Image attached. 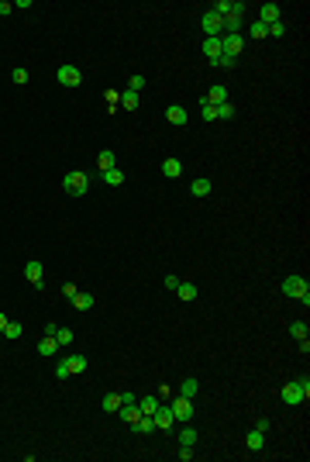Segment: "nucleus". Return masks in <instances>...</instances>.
Here are the masks:
<instances>
[{
  "label": "nucleus",
  "instance_id": "obj_1",
  "mask_svg": "<svg viewBox=\"0 0 310 462\" xmlns=\"http://www.w3.org/2000/svg\"><path fill=\"white\" fill-rule=\"evenodd\" d=\"M62 186H66V193H72V197H83L86 190H90V176L83 173V169H72V173H66Z\"/></svg>",
  "mask_w": 310,
  "mask_h": 462
},
{
  "label": "nucleus",
  "instance_id": "obj_2",
  "mask_svg": "<svg viewBox=\"0 0 310 462\" xmlns=\"http://www.w3.org/2000/svg\"><path fill=\"white\" fill-rule=\"evenodd\" d=\"M283 293L286 297H297V300L310 304V290H307V279L303 276H286L283 279Z\"/></svg>",
  "mask_w": 310,
  "mask_h": 462
},
{
  "label": "nucleus",
  "instance_id": "obj_3",
  "mask_svg": "<svg viewBox=\"0 0 310 462\" xmlns=\"http://www.w3.org/2000/svg\"><path fill=\"white\" fill-rule=\"evenodd\" d=\"M200 28L207 31V38H221V31H224V17L214 11H207L204 17H200Z\"/></svg>",
  "mask_w": 310,
  "mask_h": 462
},
{
  "label": "nucleus",
  "instance_id": "obj_4",
  "mask_svg": "<svg viewBox=\"0 0 310 462\" xmlns=\"http://www.w3.org/2000/svg\"><path fill=\"white\" fill-rule=\"evenodd\" d=\"M152 421H155V428H159V431H172V428H176V414H172V407H166V404L155 407Z\"/></svg>",
  "mask_w": 310,
  "mask_h": 462
},
{
  "label": "nucleus",
  "instance_id": "obj_5",
  "mask_svg": "<svg viewBox=\"0 0 310 462\" xmlns=\"http://www.w3.org/2000/svg\"><path fill=\"white\" fill-rule=\"evenodd\" d=\"M279 397H283V404H289V407H297V404H303V400H307V393H303V386H300L297 380H293V383H286Z\"/></svg>",
  "mask_w": 310,
  "mask_h": 462
},
{
  "label": "nucleus",
  "instance_id": "obj_6",
  "mask_svg": "<svg viewBox=\"0 0 310 462\" xmlns=\"http://www.w3.org/2000/svg\"><path fill=\"white\" fill-rule=\"evenodd\" d=\"M241 48H245V35H228V38H221V56L238 59Z\"/></svg>",
  "mask_w": 310,
  "mask_h": 462
},
{
  "label": "nucleus",
  "instance_id": "obj_7",
  "mask_svg": "<svg viewBox=\"0 0 310 462\" xmlns=\"http://www.w3.org/2000/svg\"><path fill=\"white\" fill-rule=\"evenodd\" d=\"M172 414H176V421H190L193 417V400L190 397H172Z\"/></svg>",
  "mask_w": 310,
  "mask_h": 462
},
{
  "label": "nucleus",
  "instance_id": "obj_8",
  "mask_svg": "<svg viewBox=\"0 0 310 462\" xmlns=\"http://www.w3.org/2000/svg\"><path fill=\"white\" fill-rule=\"evenodd\" d=\"M59 83H62V86H80L83 83L80 66H59Z\"/></svg>",
  "mask_w": 310,
  "mask_h": 462
},
{
  "label": "nucleus",
  "instance_id": "obj_9",
  "mask_svg": "<svg viewBox=\"0 0 310 462\" xmlns=\"http://www.w3.org/2000/svg\"><path fill=\"white\" fill-rule=\"evenodd\" d=\"M200 100H204V104H214V107L228 104V86H221V83H217V86H210V90H207Z\"/></svg>",
  "mask_w": 310,
  "mask_h": 462
},
{
  "label": "nucleus",
  "instance_id": "obj_10",
  "mask_svg": "<svg viewBox=\"0 0 310 462\" xmlns=\"http://www.w3.org/2000/svg\"><path fill=\"white\" fill-rule=\"evenodd\" d=\"M42 273H45V269H42V262H38V259H31V262L24 266V276H28V283H31V287H45V283H42Z\"/></svg>",
  "mask_w": 310,
  "mask_h": 462
},
{
  "label": "nucleus",
  "instance_id": "obj_11",
  "mask_svg": "<svg viewBox=\"0 0 310 462\" xmlns=\"http://www.w3.org/2000/svg\"><path fill=\"white\" fill-rule=\"evenodd\" d=\"M131 431H135V435H149V431H155V421H152V414H138L135 421H131Z\"/></svg>",
  "mask_w": 310,
  "mask_h": 462
},
{
  "label": "nucleus",
  "instance_id": "obj_12",
  "mask_svg": "<svg viewBox=\"0 0 310 462\" xmlns=\"http://www.w3.org/2000/svg\"><path fill=\"white\" fill-rule=\"evenodd\" d=\"M259 21H262V24H276V21H279V4H272V0L262 4V7H259Z\"/></svg>",
  "mask_w": 310,
  "mask_h": 462
},
{
  "label": "nucleus",
  "instance_id": "obj_13",
  "mask_svg": "<svg viewBox=\"0 0 310 462\" xmlns=\"http://www.w3.org/2000/svg\"><path fill=\"white\" fill-rule=\"evenodd\" d=\"M166 121H169V125H186V107H179V104H172L169 111H166Z\"/></svg>",
  "mask_w": 310,
  "mask_h": 462
},
{
  "label": "nucleus",
  "instance_id": "obj_14",
  "mask_svg": "<svg viewBox=\"0 0 310 462\" xmlns=\"http://www.w3.org/2000/svg\"><path fill=\"white\" fill-rule=\"evenodd\" d=\"M162 173L169 176V180L183 176V162H179V159H166V162H162Z\"/></svg>",
  "mask_w": 310,
  "mask_h": 462
},
{
  "label": "nucleus",
  "instance_id": "obj_15",
  "mask_svg": "<svg viewBox=\"0 0 310 462\" xmlns=\"http://www.w3.org/2000/svg\"><path fill=\"white\" fill-rule=\"evenodd\" d=\"M56 348H59V342H56V338H52V335H45V338H42V342H38V356H56Z\"/></svg>",
  "mask_w": 310,
  "mask_h": 462
},
{
  "label": "nucleus",
  "instance_id": "obj_16",
  "mask_svg": "<svg viewBox=\"0 0 310 462\" xmlns=\"http://www.w3.org/2000/svg\"><path fill=\"white\" fill-rule=\"evenodd\" d=\"M245 445H248V449H252V452H259V449H262V445H265V435H262V431H255V428H252V431L245 435Z\"/></svg>",
  "mask_w": 310,
  "mask_h": 462
},
{
  "label": "nucleus",
  "instance_id": "obj_17",
  "mask_svg": "<svg viewBox=\"0 0 310 462\" xmlns=\"http://www.w3.org/2000/svg\"><path fill=\"white\" fill-rule=\"evenodd\" d=\"M204 56L210 59V62L221 56V38H204Z\"/></svg>",
  "mask_w": 310,
  "mask_h": 462
},
{
  "label": "nucleus",
  "instance_id": "obj_18",
  "mask_svg": "<svg viewBox=\"0 0 310 462\" xmlns=\"http://www.w3.org/2000/svg\"><path fill=\"white\" fill-rule=\"evenodd\" d=\"M196 390H200V383H196L193 376H186V380L179 383V397H190V400H193V397H196Z\"/></svg>",
  "mask_w": 310,
  "mask_h": 462
},
{
  "label": "nucleus",
  "instance_id": "obj_19",
  "mask_svg": "<svg viewBox=\"0 0 310 462\" xmlns=\"http://www.w3.org/2000/svg\"><path fill=\"white\" fill-rule=\"evenodd\" d=\"M72 307H76V311H90L93 307V293H76V297H72Z\"/></svg>",
  "mask_w": 310,
  "mask_h": 462
},
{
  "label": "nucleus",
  "instance_id": "obj_20",
  "mask_svg": "<svg viewBox=\"0 0 310 462\" xmlns=\"http://www.w3.org/2000/svg\"><path fill=\"white\" fill-rule=\"evenodd\" d=\"M100 176H103V183H107V186H121V183H124V173H121L117 166H114V169H107V173H100Z\"/></svg>",
  "mask_w": 310,
  "mask_h": 462
},
{
  "label": "nucleus",
  "instance_id": "obj_21",
  "mask_svg": "<svg viewBox=\"0 0 310 462\" xmlns=\"http://www.w3.org/2000/svg\"><path fill=\"white\" fill-rule=\"evenodd\" d=\"M103 411H107V414H117V411H121V393H107V397H103Z\"/></svg>",
  "mask_w": 310,
  "mask_h": 462
},
{
  "label": "nucleus",
  "instance_id": "obj_22",
  "mask_svg": "<svg viewBox=\"0 0 310 462\" xmlns=\"http://www.w3.org/2000/svg\"><path fill=\"white\" fill-rule=\"evenodd\" d=\"M121 107H124V111H138V93L135 90H121Z\"/></svg>",
  "mask_w": 310,
  "mask_h": 462
},
{
  "label": "nucleus",
  "instance_id": "obj_23",
  "mask_svg": "<svg viewBox=\"0 0 310 462\" xmlns=\"http://www.w3.org/2000/svg\"><path fill=\"white\" fill-rule=\"evenodd\" d=\"M97 166H100V173H107V169H114V152L103 149L100 155H97Z\"/></svg>",
  "mask_w": 310,
  "mask_h": 462
},
{
  "label": "nucleus",
  "instance_id": "obj_24",
  "mask_svg": "<svg viewBox=\"0 0 310 462\" xmlns=\"http://www.w3.org/2000/svg\"><path fill=\"white\" fill-rule=\"evenodd\" d=\"M176 293H179V300H196V287H193V283H183V279H179Z\"/></svg>",
  "mask_w": 310,
  "mask_h": 462
},
{
  "label": "nucleus",
  "instance_id": "obj_25",
  "mask_svg": "<svg viewBox=\"0 0 310 462\" xmlns=\"http://www.w3.org/2000/svg\"><path fill=\"white\" fill-rule=\"evenodd\" d=\"M289 335L297 338V342H303V338H307V335H310V328H307V321H293V324H289Z\"/></svg>",
  "mask_w": 310,
  "mask_h": 462
},
{
  "label": "nucleus",
  "instance_id": "obj_26",
  "mask_svg": "<svg viewBox=\"0 0 310 462\" xmlns=\"http://www.w3.org/2000/svg\"><path fill=\"white\" fill-rule=\"evenodd\" d=\"M210 193V180H207V176H196L193 180V197H207Z\"/></svg>",
  "mask_w": 310,
  "mask_h": 462
},
{
  "label": "nucleus",
  "instance_id": "obj_27",
  "mask_svg": "<svg viewBox=\"0 0 310 462\" xmlns=\"http://www.w3.org/2000/svg\"><path fill=\"white\" fill-rule=\"evenodd\" d=\"M117 414H121V417L127 421V424H131V421H135V417L141 414V411H138V400H135V404H121V411H117Z\"/></svg>",
  "mask_w": 310,
  "mask_h": 462
},
{
  "label": "nucleus",
  "instance_id": "obj_28",
  "mask_svg": "<svg viewBox=\"0 0 310 462\" xmlns=\"http://www.w3.org/2000/svg\"><path fill=\"white\" fill-rule=\"evenodd\" d=\"M66 362H69V372H83L86 369V356H66Z\"/></svg>",
  "mask_w": 310,
  "mask_h": 462
},
{
  "label": "nucleus",
  "instance_id": "obj_29",
  "mask_svg": "<svg viewBox=\"0 0 310 462\" xmlns=\"http://www.w3.org/2000/svg\"><path fill=\"white\" fill-rule=\"evenodd\" d=\"M155 407H159V400H155V397H141L138 411H141V414H155Z\"/></svg>",
  "mask_w": 310,
  "mask_h": 462
},
{
  "label": "nucleus",
  "instance_id": "obj_30",
  "mask_svg": "<svg viewBox=\"0 0 310 462\" xmlns=\"http://www.w3.org/2000/svg\"><path fill=\"white\" fill-rule=\"evenodd\" d=\"M56 342H59V348L72 345V331H69V328H59V331H56Z\"/></svg>",
  "mask_w": 310,
  "mask_h": 462
},
{
  "label": "nucleus",
  "instance_id": "obj_31",
  "mask_svg": "<svg viewBox=\"0 0 310 462\" xmlns=\"http://www.w3.org/2000/svg\"><path fill=\"white\" fill-rule=\"evenodd\" d=\"M179 445H196V428H183L179 431Z\"/></svg>",
  "mask_w": 310,
  "mask_h": 462
},
{
  "label": "nucleus",
  "instance_id": "obj_32",
  "mask_svg": "<svg viewBox=\"0 0 310 462\" xmlns=\"http://www.w3.org/2000/svg\"><path fill=\"white\" fill-rule=\"evenodd\" d=\"M252 38H269V24H262V21H252Z\"/></svg>",
  "mask_w": 310,
  "mask_h": 462
},
{
  "label": "nucleus",
  "instance_id": "obj_33",
  "mask_svg": "<svg viewBox=\"0 0 310 462\" xmlns=\"http://www.w3.org/2000/svg\"><path fill=\"white\" fill-rule=\"evenodd\" d=\"M231 117H234V104L228 100V104H221V107H217V121H231Z\"/></svg>",
  "mask_w": 310,
  "mask_h": 462
},
{
  "label": "nucleus",
  "instance_id": "obj_34",
  "mask_svg": "<svg viewBox=\"0 0 310 462\" xmlns=\"http://www.w3.org/2000/svg\"><path fill=\"white\" fill-rule=\"evenodd\" d=\"M103 100H107V107L114 111V107H121V90H107L103 93Z\"/></svg>",
  "mask_w": 310,
  "mask_h": 462
},
{
  "label": "nucleus",
  "instance_id": "obj_35",
  "mask_svg": "<svg viewBox=\"0 0 310 462\" xmlns=\"http://www.w3.org/2000/svg\"><path fill=\"white\" fill-rule=\"evenodd\" d=\"M200 114H204V121H217V107H214V104H204V100H200Z\"/></svg>",
  "mask_w": 310,
  "mask_h": 462
},
{
  "label": "nucleus",
  "instance_id": "obj_36",
  "mask_svg": "<svg viewBox=\"0 0 310 462\" xmlns=\"http://www.w3.org/2000/svg\"><path fill=\"white\" fill-rule=\"evenodd\" d=\"M21 331H24V328H21L17 321H7V328H4V338H21Z\"/></svg>",
  "mask_w": 310,
  "mask_h": 462
},
{
  "label": "nucleus",
  "instance_id": "obj_37",
  "mask_svg": "<svg viewBox=\"0 0 310 462\" xmlns=\"http://www.w3.org/2000/svg\"><path fill=\"white\" fill-rule=\"evenodd\" d=\"M69 376H72V372H69V362L66 359H59L56 362V380H69Z\"/></svg>",
  "mask_w": 310,
  "mask_h": 462
},
{
  "label": "nucleus",
  "instance_id": "obj_38",
  "mask_svg": "<svg viewBox=\"0 0 310 462\" xmlns=\"http://www.w3.org/2000/svg\"><path fill=\"white\" fill-rule=\"evenodd\" d=\"M210 66H217V69H234V59H231V56H217Z\"/></svg>",
  "mask_w": 310,
  "mask_h": 462
},
{
  "label": "nucleus",
  "instance_id": "obj_39",
  "mask_svg": "<svg viewBox=\"0 0 310 462\" xmlns=\"http://www.w3.org/2000/svg\"><path fill=\"white\" fill-rule=\"evenodd\" d=\"M283 35H286V24H283V21L269 24V38H283Z\"/></svg>",
  "mask_w": 310,
  "mask_h": 462
},
{
  "label": "nucleus",
  "instance_id": "obj_40",
  "mask_svg": "<svg viewBox=\"0 0 310 462\" xmlns=\"http://www.w3.org/2000/svg\"><path fill=\"white\" fill-rule=\"evenodd\" d=\"M127 90H145V76H131V80H127Z\"/></svg>",
  "mask_w": 310,
  "mask_h": 462
},
{
  "label": "nucleus",
  "instance_id": "obj_41",
  "mask_svg": "<svg viewBox=\"0 0 310 462\" xmlns=\"http://www.w3.org/2000/svg\"><path fill=\"white\" fill-rule=\"evenodd\" d=\"M176 455H179L183 462H190V459H193V445H179V452H176Z\"/></svg>",
  "mask_w": 310,
  "mask_h": 462
},
{
  "label": "nucleus",
  "instance_id": "obj_42",
  "mask_svg": "<svg viewBox=\"0 0 310 462\" xmlns=\"http://www.w3.org/2000/svg\"><path fill=\"white\" fill-rule=\"evenodd\" d=\"M11 80H14V83H28V69H21V66H17V69L11 73Z\"/></svg>",
  "mask_w": 310,
  "mask_h": 462
},
{
  "label": "nucleus",
  "instance_id": "obj_43",
  "mask_svg": "<svg viewBox=\"0 0 310 462\" xmlns=\"http://www.w3.org/2000/svg\"><path fill=\"white\" fill-rule=\"evenodd\" d=\"M269 428H272V421H269V417H259V421H255V431H262V435L269 431Z\"/></svg>",
  "mask_w": 310,
  "mask_h": 462
},
{
  "label": "nucleus",
  "instance_id": "obj_44",
  "mask_svg": "<svg viewBox=\"0 0 310 462\" xmlns=\"http://www.w3.org/2000/svg\"><path fill=\"white\" fill-rule=\"evenodd\" d=\"M62 293H66L69 300H72V297H76V293H80V287H76V283H66V287H62Z\"/></svg>",
  "mask_w": 310,
  "mask_h": 462
},
{
  "label": "nucleus",
  "instance_id": "obj_45",
  "mask_svg": "<svg viewBox=\"0 0 310 462\" xmlns=\"http://www.w3.org/2000/svg\"><path fill=\"white\" fill-rule=\"evenodd\" d=\"M135 400H138V397H135L131 390H124V393H121V404H135Z\"/></svg>",
  "mask_w": 310,
  "mask_h": 462
},
{
  "label": "nucleus",
  "instance_id": "obj_46",
  "mask_svg": "<svg viewBox=\"0 0 310 462\" xmlns=\"http://www.w3.org/2000/svg\"><path fill=\"white\" fill-rule=\"evenodd\" d=\"M166 287L176 290V287H179V276H172V273H169V276H166Z\"/></svg>",
  "mask_w": 310,
  "mask_h": 462
},
{
  "label": "nucleus",
  "instance_id": "obj_47",
  "mask_svg": "<svg viewBox=\"0 0 310 462\" xmlns=\"http://www.w3.org/2000/svg\"><path fill=\"white\" fill-rule=\"evenodd\" d=\"M14 11V4H0V14H11Z\"/></svg>",
  "mask_w": 310,
  "mask_h": 462
},
{
  "label": "nucleus",
  "instance_id": "obj_48",
  "mask_svg": "<svg viewBox=\"0 0 310 462\" xmlns=\"http://www.w3.org/2000/svg\"><path fill=\"white\" fill-rule=\"evenodd\" d=\"M4 328H7V314H0V335H4Z\"/></svg>",
  "mask_w": 310,
  "mask_h": 462
}]
</instances>
